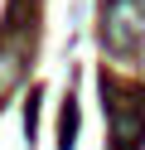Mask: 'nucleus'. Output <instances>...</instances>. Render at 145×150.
<instances>
[{"mask_svg": "<svg viewBox=\"0 0 145 150\" xmlns=\"http://www.w3.org/2000/svg\"><path fill=\"white\" fill-rule=\"evenodd\" d=\"M140 29H145V10H140V0H111V5H106V24H102L106 49L126 53L135 39H140Z\"/></svg>", "mask_w": 145, "mask_h": 150, "instance_id": "1", "label": "nucleus"}, {"mask_svg": "<svg viewBox=\"0 0 145 150\" xmlns=\"http://www.w3.org/2000/svg\"><path fill=\"white\" fill-rule=\"evenodd\" d=\"M19 58H24L19 49H0V97L15 87V78H19Z\"/></svg>", "mask_w": 145, "mask_h": 150, "instance_id": "2", "label": "nucleus"}, {"mask_svg": "<svg viewBox=\"0 0 145 150\" xmlns=\"http://www.w3.org/2000/svg\"><path fill=\"white\" fill-rule=\"evenodd\" d=\"M58 136H63V140H58V145H73V136H77V107H73V102H68V107H63V121H58Z\"/></svg>", "mask_w": 145, "mask_h": 150, "instance_id": "3", "label": "nucleus"}]
</instances>
